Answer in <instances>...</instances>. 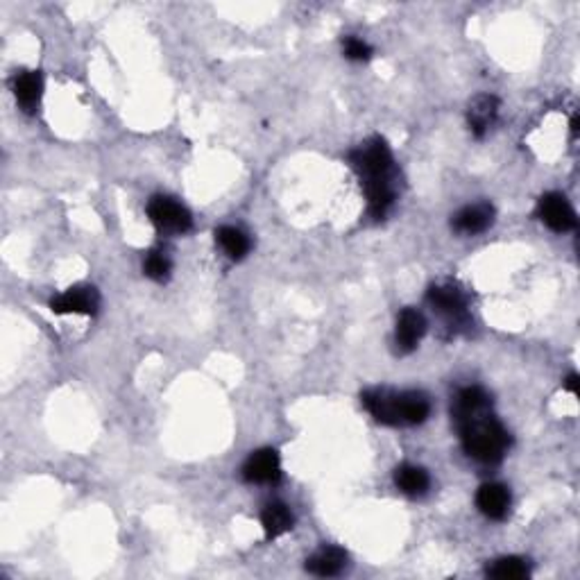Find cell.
I'll return each instance as SVG.
<instances>
[{
	"label": "cell",
	"mask_w": 580,
	"mask_h": 580,
	"mask_svg": "<svg viewBox=\"0 0 580 580\" xmlns=\"http://www.w3.org/2000/svg\"><path fill=\"white\" fill-rule=\"evenodd\" d=\"M578 384H580V379H578V374H569L567 376V381H564V390H569V393L572 395H576L578 397Z\"/></svg>",
	"instance_id": "cell-22"
},
{
	"label": "cell",
	"mask_w": 580,
	"mask_h": 580,
	"mask_svg": "<svg viewBox=\"0 0 580 580\" xmlns=\"http://www.w3.org/2000/svg\"><path fill=\"white\" fill-rule=\"evenodd\" d=\"M44 93V78L37 70H23L14 78V96L26 111H35Z\"/></svg>",
	"instance_id": "cell-15"
},
{
	"label": "cell",
	"mask_w": 580,
	"mask_h": 580,
	"mask_svg": "<svg viewBox=\"0 0 580 580\" xmlns=\"http://www.w3.org/2000/svg\"><path fill=\"white\" fill-rule=\"evenodd\" d=\"M243 479L248 483L258 485H275L281 479V460L277 449H258L245 460Z\"/></svg>",
	"instance_id": "cell-6"
},
{
	"label": "cell",
	"mask_w": 580,
	"mask_h": 580,
	"mask_svg": "<svg viewBox=\"0 0 580 580\" xmlns=\"http://www.w3.org/2000/svg\"><path fill=\"white\" fill-rule=\"evenodd\" d=\"M171 270H173L171 258H168V254L162 252V249H154V252H150L148 257H145L143 272L153 281L163 284V281H168V277H171Z\"/></svg>",
	"instance_id": "cell-20"
},
{
	"label": "cell",
	"mask_w": 580,
	"mask_h": 580,
	"mask_svg": "<svg viewBox=\"0 0 580 580\" xmlns=\"http://www.w3.org/2000/svg\"><path fill=\"white\" fill-rule=\"evenodd\" d=\"M427 304L447 322L451 333L465 332L471 324L467 313V295L456 284H436L427 290Z\"/></svg>",
	"instance_id": "cell-3"
},
{
	"label": "cell",
	"mask_w": 580,
	"mask_h": 580,
	"mask_svg": "<svg viewBox=\"0 0 580 580\" xmlns=\"http://www.w3.org/2000/svg\"><path fill=\"white\" fill-rule=\"evenodd\" d=\"M499 116V100L494 96H476L467 107V125L476 139H483L485 132L494 125Z\"/></svg>",
	"instance_id": "cell-12"
},
{
	"label": "cell",
	"mask_w": 580,
	"mask_h": 580,
	"mask_svg": "<svg viewBox=\"0 0 580 580\" xmlns=\"http://www.w3.org/2000/svg\"><path fill=\"white\" fill-rule=\"evenodd\" d=\"M100 306V295L93 286H73L61 295L50 301V309L58 315L79 313V315H93Z\"/></svg>",
	"instance_id": "cell-7"
},
{
	"label": "cell",
	"mask_w": 580,
	"mask_h": 580,
	"mask_svg": "<svg viewBox=\"0 0 580 580\" xmlns=\"http://www.w3.org/2000/svg\"><path fill=\"white\" fill-rule=\"evenodd\" d=\"M488 576L497 580H522L531 576V567H528V560L508 555V558H499L490 564Z\"/></svg>",
	"instance_id": "cell-19"
},
{
	"label": "cell",
	"mask_w": 580,
	"mask_h": 580,
	"mask_svg": "<svg viewBox=\"0 0 580 580\" xmlns=\"http://www.w3.org/2000/svg\"><path fill=\"white\" fill-rule=\"evenodd\" d=\"M148 216L154 227L163 234H186L193 225L186 206L166 195H154L148 202Z\"/></svg>",
	"instance_id": "cell-4"
},
{
	"label": "cell",
	"mask_w": 580,
	"mask_h": 580,
	"mask_svg": "<svg viewBox=\"0 0 580 580\" xmlns=\"http://www.w3.org/2000/svg\"><path fill=\"white\" fill-rule=\"evenodd\" d=\"M347 567V554L341 546H324L318 554L311 555L306 560V572H311L313 576L320 578H333L338 574L345 572Z\"/></svg>",
	"instance_id": "cell-13"
},
{
	"label": "cell",
	"mask_w": 580,
	"mask_h": 580,
	"mask_svg": "<svg viewBox=\"0 0 580 580\" xmlns=\"http://www.w3.org/2000/svg\"><path fill=\"white\" fill-rule=\"evenodd\" d=\"M395 485L408 497H422L431 488V479H428V471L424 467L406 463L395 469Z\"/></svg>",
	"instance_id": "cell-17"
},
{
	"label": "cell",
	"mask_w": 580,
	"mask_h": 580,
	"mask_svg": "<svg viewBox=\"0 0 580 580\" xmlns=\"http://www.w3.org/2000/svg\"><path fill=\"white\" fill-rule=\"evenodd\" d=\"M261 526L266 531L268 540H277V537L286 535L295 526V517H292L290 508L286 503H268L261 512Z\"/></svg>",
	"instance_id": "cell-16"
},
{
	"label": "cell",
	"mask_w": 580,
	"mask_h": 580,
	"mask_svg": "<svg viewBox=\"0 0 580 580\" xmlns=\"http://www.w3.org/2000/svg\"><path fill=\"white\" fill-rule=\"evenodd\" d=\"M537 218L551 229V232H574L578 227L576 211L567 202V197L560 193H546L537 202Z\"/></svg>",
	"instance_id": "cell-5"
},
{
	"label": "cell",
	"mask_w": 580,
	"mask_h": 580,
	"mask_svg": "<svg viewBox=\"0 0 580 580\" xmlns=\"http://www.w3.org/2000/svg\"><path fill=\"white\" fill-rule=\"evenodd\" d=\"M361 404L365 406L367 413L385 427H402L399 424V410H397V393L390 388H372L361 395Z\"/></svg>",
	"instance_id": "cell-8"
},
{
	"label": "cell",
	"mask_w": 580,
	"mask_h": 580,
	"mask_svg": "<svg viewBox=\"0 0 580 580\" xmlns=\"http://www.w3.org/2000/svg\"><path fill=\"white\" fill-rule=\"evenodd\" d=\"M397 410H399V424H422L427 422L428 413H431V402L419 390H406V393H397Z\"/></svg>",
	"instance_id": "cell-14"
},
{
	"label": "cell",
	"mask_w": 580,
	"mask_h": 580,
	"mask_svg": "<svg viewBox=\"0 0 580 580\" xmlns=\"http://www.w3.org/2000/svg\"><path fill=\"white\" fill-rule=\"evenodd\" d=\"M349 163L361 177L363 188L367 195V211L372 218L381 220L388 216L390 206L395 205V159L388 143L381 136L365 141L361 148L349 153Z\"/></svg>",
	"instance_id": "cell-2"
},
{
	"label": "cell",
	"mask_w": 580,
	"mask_h": 580,
	"mask_svg": "<svg viewBox=\"0 0 580 580\" xmlns=\"http://www.w3.org/2000/svg\"><path fill=\"white\" fill-rule=\"evenodd\" d=\"M492 397L479 385H469L456 395L451 404V417L460 433V442L467 456L483 465L501 463L511 449V433L490 413Z\"/></svg>",
	"instance_id": "cell-1"
},
{
	"label": "cell",
	"mask_w": 580,
	"mask_h": 580,
	"mask_svg": "<svg viewBox=\"0 0 580 580\" xmlns=\"http://www.w3.org/2000/svg\"><path fill=\"white\" fill-rule=\"evenodd\" d=\"M494 223V206L490 202H479V205H469L460 209L459 214L451 218V227L459 234L474 236L485 232L492 227Z\"/></svg>",
	"instance_id": "cell-11"
},
{
	"label": "cell",
	"mask_w": 580,
	"mask_h": 580,
	"mask_svg": "<svg viewBox=\"0 0 580 580\" xmlns=\"http://www.w3.org/2000/svg\"><path fill=\"white\" fill-rule=\"evenodd\" d=\"M476 508H479L488 520H506L508 511H511V492H508L506 485L501 483L480 485L479 492H476Z\"/></svg>",
	"instance_id": "cell-10"
},
{
	"label": "cell",
	"mask_w": 580,
	"mask_h": 580,
	"mask_svg": "<svg viewBox=\"0 0 580 580\" xmlns=\"http://www.w3.org/2000/svg\"><path fill=\"white\" fill-rule=\"evenodd\" d=\"M427 333V318L417 309H404L397 318V332H395V345L399 353H410L419 345Z\"/></svg>",
	"instance_id": "cell-9"
},
{
	"label": "cell",
	"mask_w": 580,
	"mask_h": 580,
	"mask_svg": "<svg viewBox=\"0 0 580 580\" xmlns=\"http://www.w3.org/2000/svg\"><path fill=\"white\" fill-rule=\"evenodd\" d=\"M343 50H345V58L352 59V61H367L372 58V46L365 44L363 39H358V37H347L345 41H343Z\"/></svg>",
	"instance_id": "cell-21"
},
{
	"label": "cell",
	"mask_w": 580,
	"mask_h": 580,
	"mask_svg": "<svg viewBox=\"0 0 580 580\" xmlns=\"http://www.w3.org/2000/svg\"><path fill=\"white\" fill-rule=\"evenodd\" d=\"M216 240H218V245L223 248V252L227 254L232 261H240V258L248 257L249 248H252L248 234H245L243 229H238V227H229V225L216 229Z\"/></svg>",
	"instance_id": "cell-18"
}]
</instances>
